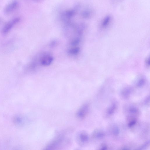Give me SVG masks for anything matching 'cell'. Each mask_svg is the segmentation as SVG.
Returning <instances> with one entry per match:
<instances>
[{
  "mask_svg": "<svg viewBox=\"0 0 150 150\" xmlns=\"http://www.w3.org/2000/svg\"><path fill=\"white\" fill-rule=\"evenodd\" d=\"M79 51L78 47H74L68 50V53L71 55H75L78 53Z\"/></svg>",
  "mask_w": 150,
  "mask_h": 150,
  "instance_id": "obj_16",
  "label": "cell"
},
{
  "mask_svg": "<svg viewBox=\"0 0 150 150\" xmlns=\"http://www.w3.org/2000/svg\"><path fill=\"white\" fill-rule=\"evenodd\" d=\"M127 117L128 127L129 128L134 127L137 122V118L132 117Z\"/></svg>",
  "mask_w": 150,
  "mask_h": 150,
  "instance_id": "obj_15",
  "label": "cell"
},
{
  "mask_svg": "<svg viewBox=\"0 0 150 150\" xmlns=\"http://www.w3.org/2000/svg\"><path fill=\"white\" fill-rule=\"evenodd\" d=\"M21 18H16L7 23L4 26L3 29V32L4 33H6L14 25L19 22Z\"/></svg>",
  "mask_w": 150,
  "mask_h": 150,
  "instance_id": "obj_9",
  "label": "cell"
},
{
  "mask_svg": "<svg viewBox=\"0 0 150 150\" xmlns=\"http://www.w3.org/2000/svg\"><path fill=\"white\" fill-rule=\"evenodd\" d=\"M124 111L127 117L137 118L140 114V112L138 108L132 104L127 105L124 107Z\"/></svg>",
  "mask_w": 150,
  "mask_h": 150,
  "instance_id": "obj_2",
  "label": "cell"
},
{
  "mask_svg": "<svg viewBox=\"0 0 150 150\" xmlns=\"http://www.w3.org/2000/svg\"><path fill=\"white\" fill-rule=\"evenodd\" d=\"M89 105L88 103L83 104L77 111L76 115V117L79 120H82L85 118L89 111Z\"/></svg>",
  "mask_w": 150,
  "mask_h": 150,
  "instance_id": "obj_3",
  "label": "cell"
},
{
  "mask_svg": "<svg viewBox=\"0 0 150 150\" xmlns=\"http://www.w3.org/2000/svg\"><path fill=\"white\" fill-rule=\"evenodd\" d=\"M105 136V132L102 129L97 128L95 129L91 134V137L94 139L100 140L103 138Z\"/></svg>",
  "mask_w": 150,
  "mask_h": 150,
  "instance_id": "obj_7",
  "label": "cell"
},
{
  "mask_svg": "<svg viewBox=\"0 0 150 150\" xmlns=\"http://www.w3.org/2000/svg\"><path fill=\"white\" fill-rule=\"evenodd\" d=\"M132 88L130 86H127L123 88L121 91L120 95L122 98L127 99L129 98L132 93Z\"/></svg>",
  "mask_w": 150,
  "mask_h": 150,
  "instance_id": "obj_8",
  "label": "cell"
},
{
  "mask_svg": "<svg viewBox=\"0 0 150 150\" xmlns=\"http://www.w3.org/2000/svg\"><path fill=\"white\" fill-rule=\"evenodd\" d=\"M17 0H14L9 4L5 7L4 12L6 13H9L13 11L18 5Z\"/></svg>",
  "mask_w": 150,
  "mask_h": 150,
  "instance_id": "obj_12",
  "label": "cell"
},
{
  "mask_svg": "<svg viewBox=\"0 0 150 150\" xmlns=\"http://www.w3.org/2000/svg\"><path fill=\"white\" fill-rule=\"evenodd\" d=\"M108 131L112 136L114 137L118 136L120 133V129L116 125H110L108 128Z\"/></svg>",
  "mask_w": 150,
  "mask_h": 150,
  "instance_id": "obj_11",
  "label": "cell"
},
{
  "mask_svg": "<svg viewBox=\"0 0 150 150\" xmlns=\"http://www.w3.org/2000/svg\"><path fill=\"white\" fill-rule=\"evenodd\" d=\"M149 140H148L138 148V149H144L148 147L149 145Z\"/></svg>",
  "mask_w": 150,
  "mask_h": 150,
  "instance_id": "obj_18",
  "label": "cell"
},
{
  "mask_svg": "<svg viewBox=\"0 0 150 150\" xmlns=\"http://www.w3.org/2000/svg\"><path fill=\"white\" fill-rule=\"evenodd\" d=\"M145 82L146 81L144 79L141 78L137 81L136 85L137 87H140L144 86Z\"/></svg>",
  "mask_w": 150,
  "mask_h": 150,
  "instance_id": "obj_17",
  "label": "cell"
},
{
  "mask_svg": "<svg viewBox=\"0 0 150 150\" xmlns=\"http://www.w3.org/2000/svg\"><path fill=\"white\" fill-rule=\"evenodd\" d=\"M35 1H38V0H34Z\"/></svg>",
  "mask_w": 150,
  "mask_h": 150,
  "instance_id": "obj_23",
  "label": "cell"
},
{
  "mask_svg": "<svg viewBox=\"0 0 150 150\" xmlns=\"http://www.w3.org/2000/svg\"><path fill=\"white\" fill-rule=\"evenodd\" d=\"M99 148V149H98L99 150H105L107 149L108 147L107 145L106 144L103 143L102 144Z\"/></svg>",
  "mask_w": 150,
  "mask_h": 150,
  "instance_id": "obj_20",
  "label": "cell"
},
{
  "mask_svg": "<svg viewBox=\"0 0 150 150\" xmlns=\"http://www.w3.org/2000/svg\"><path fill=\"white\" fill-rule=\"evenodd\" d=\"M52 57L49 55H46L43 57L41 59V64L44 66H48L52 62Z\"/></svg>",
  "mask_w": 150,
  "mask_h": 150,
  "instance_id": "obj_13",
  "label": "cell"
},
{
  "mask_svg": "<svg viewBox=\"0 0 150 150\" xmlns=\"http://www.w3.org/2000/svg\"><path fill=\"white\" fill-rule=\"evenodd\" d=\"M94 14L93 9L91 7H87L81 12V14L82 17L85 19H88L93 16Z\"/></svg>",
  "mask_w": 150,
  "mask_h": 150,
  "instance_id": "obj_10",
  "label": "cell"
},
{
  "mask_svg": "<svg viewBox=\"0 0 150 150\" xmlns=\"http://www.w3.org/2000/svg\"><path fill=\"white\" fill-rule=\"evenodd\" d=\"M112 20L111 17L108 15L103 18L101 23V26L103 28H105L110 24Z\"/></svg>",
  "mask_w": 150,
  "mask_h": 150,
  "instance_id": "obj_14",
  "label": "cell"
},
{
  "mask_svg": "<svg viewBox=\"0 0 150 150\" xmlns=\"http://www.w3.org/2000/svg\"><path fill=\"white\" fill-rule=\"evenodd\" d=\"M150 64V61L149 58L147 59L146 61V64L147 67H149Z\"/></svg>",
  "mask_w": 150,
  "mask_h": 150,
  "instance_id": "obj_21",
  "label": "cell"
},
{
  "mask_svg": "<svg viewBox=\"0 0 150 150\" xmlns=\"http://www.w3.org/2000/svg\"><path fill=\"white\" fill-rule=\"evenodd\" d=\"M77 11L74 8L62 12L60 15L61 20L64 23L71 21V19L76 14Z\"/></svg>",
  "mask_w": 150,
  "mask_h": 150,
  "instance_id": "obj_5",
  "label": "cell"
},
{
  "mask_svg": "<svg viewBox=\"0 0 150 150\" xmlns=\"http://www.w3.org/2000/svg\"><path fill=\"white\" fill-rule=\"evenodd\" d=\"M89 139V135L86 131L79 132L76 136V141L79 145L83 146L88 143Z\"/></svg>",
  "mask_w": 150,
  "mask_h": 150,
  "instance_id": "obj_4",
  "label": "cell"
},
{
  "mask_svg": "<svg viewBox=\"0 0 150 150\" xmlns=\"http://www.w3.org/2000/svg\"><path fill=\"white\" fill-rule=\"evenodd\" d=\"M114 4H117L120 2L122 0H112Z\"/></svg>",
  "mask_w": 150,
  "mask_h": 150,
  "instance_id": "obj_22",
  "label": "cell"
},
{
  "mask_svg": "<svg viewBox=\"0 0 150 150\" xmlns=\"http://www.w3.org/2000/svg\"><path fill=\"white\" fill-rule=\"evenodd\" d=\"M144 104L145 105L149 106L150 105V96L148 95L144 99Z\"/></svg>",
  "mask_w": 150,
  "mask_h": 150,
  "instance_id": "obj_19",
  "label": "cell"
},
{
  "mask_svg": "<svg viewBox=\"0 0 150 150\" xmlns=\"http://www.w3.org/2000/svg\"><path fill=\"white\" fill-rule=\"evenodd\" d=\"M69 138L64 133L60 134L51 141L45 148L46 150L60 149L69 142Z\"/></svg>",
  "mask_w": 150,
  "mask_h": 150,
  "instance_id": "obj_1",
  "label": "cell"
},
{
  "mask_svg": "<svg viewBox=\"0 0 150 150\" xmlns=\"http://www.w3.org/2000/svg\"><path fill=\"white\" fill-rule=\"evenodd\" d=\"M117 104L116 101H114L112 102L106 109V116L107 117L112 116L117 110Z\"/></svg>",
  "mask_w": 150,
  "mask_h": 150,
  "instance_id": "obj_6",
  "label": "cell"
}]
</instances>
